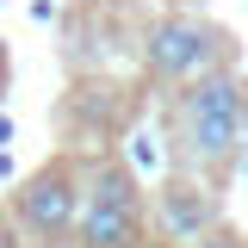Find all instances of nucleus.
<instances>
[{"instance_id":"obj_7","label":"nucleus","mask_w":248,"mask_h":248,"mask_svg":"<svg viewBox=\"0 0 248 248\" xmlns=\"http://www.w3.org/2000/svg\"><path fill=\"white\" fill-rule=\"evenodd\" d=\"M186 248H248V242L236 236V230H223V223H217V230H205L199 242H186Z\"/></svg>"},{"instance_id":"obj_5","label":"nucleus","mask_w":248,"mask_h":248,"mask_svg":"<svg viewBox=\"0 0 248 248\" xmlns=\"http://www.w3.org/2000/svg\"><path fill=\"white\" fill-rule=\"evenodd\" d=\"M81 248H137L143 242V211H112V205H81L75 230Z\"/></svg>"},{"instance_id":"obj_8","label":"nucleus","mask_w":248,"mask_h":248,"mask_svg":"<svg viewBox=\"0 0 248 248\" xmlns=\"http://www.w3.org/2000/svg\"><path fill=\"white\" fill-rule=\"evenodd\" d=\"M130 143H137V149H130V155H137V168H155V161H161V149H155V137H149V130H137Z\"/></svg>"},{"instance_id":"obj_2","label":"nucleus","mask_w":248,"mask_h":248,"mask_svg":"<svg viewBox=\"0 0 248 248\" xmlns=\"http://www.w3.org/2000/svg\"><path fill=\"white\" fill-rule=\"evenodd\" d=\"M143 62L155 81H199L223 62V31L199 25V19H161L143 37Z\"/></svg>"},{"instance_id":"obj_6","label":"nucleus","mask_w":248,"mask_h":248,"mask_svg":"<svg viewBox=\"0 0 248 248\" xmlns=\"http://www.w3.org/2000/svg\"><path fill=\"white\" fill-rule=\"evenodd\" d=\"M81 205H112V211H143V192H137V174L118 168V161H99L93 168V186L81 192Z\"/></svg>"},{"instance_id":"obj_1","label":"nucleus","mask_w":248,"mask_h":248,"mask_svg":"<svg viewBox=\"0 0 248 248\" xmlns=\"http://www.w3.org/2000/svg\"><path fill=\"white\" fill-rule=\"evenodd\" d=\"M242 81L236 75H199V81H180V99H174V137H180V155L192 168H230L236 149H242Z\"/></svg>"},{"instance_id":"obj_3","label":"nucleus","mask_w":248,"mask_h":248,"mask_svg":"<svg viewBox=\"0 0 248 248\" xmlns=\"http://www.w3.org/2000/svg\"><path fill=\"white\" fill-rule=\"evenodd\" d=\"M75 217H81V186L68 168H44V174H31L19 186V223H25L37 242H68V230H75Z\"/></svg>"},{"instance_id":"obj_4","label":"nucleus","mask_w":248,"mask_h":248,"mask_svg":"<svg viewBox=\"0 0 248 248\" xmlns=\"http://www.w3.org/2000/svg\"><path fill=\"white\" fill-rule=\"evenodd\" d=\"M155 217H161V230L174 236V242H199L205 230H217V192L211 186H192V180H168L155 192Z\"/></svg>"},{"instance_id":"obj_9","label":"nucleus","mask_w":248,"mask_h":248,"mask_svg":"<svg viewBox=\"0 0 248 248\" xmlns=\"http://www.w3.org/2000/svg\"><path fill=\"white\" fill-rule=\"evenodd\" d=\"M0 248H25V242H19V230H13L6 217H0Z\"/></svg>"}]
</instances>
